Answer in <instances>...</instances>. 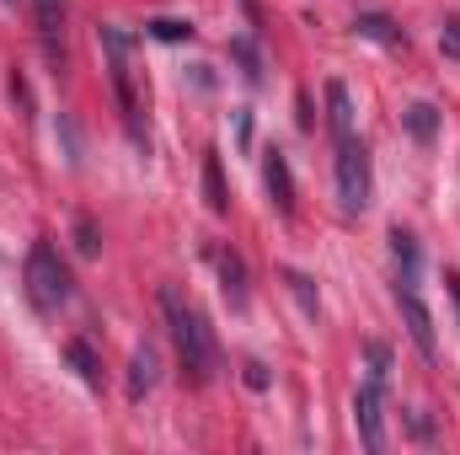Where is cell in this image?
I'll list each match as a JSON object with an SVG mask.
<instances>
[{
    "label": "cell",
    "instance_id": "cell-7",
    "mask_svg": "<svg viewBox=\"0 0 460 455\" xmlns=\"http://www.w3.org/2000/svg\"><path fill=\"white\" fill-rule=\"evenodd\" d=\"M262 188H268L279 215H295V177H289L284 150H262Z\"/></svg>",
    "mask_w": 460,
    "mask_h": 455
},
{
    "label": "cell",
    "instance_id": "cell-20",
    "mask_svg": "<svg viewBox=\"0 0 460 455\" xmlns=\"http://www.w3.org/2000/svg\"><path fill=\"white\" fill-rule=\"evenodd\" d=\"M391 375V353H385V343H369V380H385Z\"/></svg>",
    "mask_w": 460,
    "mask_h": 455
},
{
    "label": "cell",
    "instance_id": "cell-11",
    "mask_svg": "<svg viewBox=\"0 0 460 455\" xmlns=\"http://www.w3.org/2000/svg\"><path fill=\"white\" fill-rule=\"evenodd\" d=\"M327 118H332V134L338 139H353V97H348L343 81L327 86Z\"/></svg>",
    "mask_w": 460,
    "mask_h": 455
},
{
    "label": "cell",
    "instance_id": "cell-2",
    "mask_svg": "<svg viewBox=\"0 0 460 455\" xmlns=\"http://www.w3.org/2000/svg\"><path fill=\"white\" fill-rule=\"evenodd\" d=\"M97 38H102V54H108V81H113L118 108H123V123H128L134 145H145V123H139L145 103H139V92H134V43H128L123 27H102Z\"/></svg>",
    "mask_w": 460,
    "mask_h": 455
},
{
    "label": "cell",
    "instance_id": "cell-12",
    "mask_svg": "<svg viewBox=\"0 0 460 455\" xmlns=\"http://www.w3.org/2000/svg\"><path fill=\"white\" fill-rule=\"evenodd\" d=\"M220 290H226V300L235 311L246 306V263L235 252H220Z\"/></svg>",
    "mask_w": 460,
    "mask_h": 455
},
{
    "label": "cell",
    "instance_id": "cell-22",
    "mask_svg": "<svg viewBox=\"0 0 460 455\" xmlns=\"http://www.w3.org/2000/svg\"><path fill=\"white\" fill-rule=\"evenodd\" d=\"M241 370H246V386H252V391H262V386H268V370H262L257 359H246Z\"/></svg>",
    "mask_w": 460,
    "mask_h": 455
},
{
    "label": "cell",
    "instance_id": "cell-23",
    "mask_svg": "<svg viewBox=\"0 0 460 455\" xmlns=\"http://www.w3.org/2000/svg\"><path fill=\"white\" fill-rule=\"evenodd\" d=\"M445 284H450V300H456V317H460V273H445Z\"/></svg>",
    "mask_w": 460,
    "mask_h": 455
},
{
    "label": "cell",
    "instance_id": "cell-16",
    "mask_svg": "<svg viewBox=\"0 0 460 455\" xmlns=\"http://www.w3.org/2000/svg\"><path fill=\"white\" fill-rule=\"evenodd\" d=\"M65 353H70V364H75V370H81V380H86V386H102V364H97V353H92V343H70V348H65Z\"/></svg>",
    "mask_w": 460,
    "mask_h": 455
},
{
    "label": "cell",
    "instance_id": "cell-6",
    "mask_svg": "<svg viewBox=\"0 0 460 455\" xmlns=\"http://www.w3.org/2000/svg\"><path fill=\"white\" fill-rule=\"evenodd\" d=\"M353 424H358V440L364 451L380 455L385 451V413H380V380H364L358 397H353Z\"/></svg>",
    "mask_w": 460,
    "mask_h": 455
},
{
    "label": "cell",
    "instance_id": "cell-5",
    "mask_svg": "<svg viewBox=\"0 0 460 455\" xmlns=\"http://www.w3.org/2000/svg\"><path fill=\"white\" fill-rule=\"evenodd\" d=\"M396 306H402V322H407V338L418 343V353L434 364L439 359V338H434V317L418 295V284H396Z\"/></svg>",
    "mask_w": 460,
    "mask_h": 455
},
{
    "label": "cell",
    "instance_id": "cell-14",
    "mask_svg": "<svg viewBox=\"0 0 460 455\" xmlns=\"http://www.w3.org/2000/svg\"><path fill=\"white\" fill-rule=\"evenodd\" d=\"M402 123H407V134H412L418 145H434V134H439V113H434L429 103H412V108L402 113Z\"/></svg>",
    "mask_w": 460,
    "mask_h": 455
},
{
    "label": "cell",
    "instance_id": "cell-8",
    "mask_svg": "<svg viewBox=\"0 0 460 455\" xmlns=\"http://www.w3.org/2000/svg\"><path fill=\"white\" fill-rule=\"evenodd\" d=\"M391 263H396V284H418L423 257H418V241L407 230H391Z\"/></svg>",
    "mask_w": 460,
    "mask_h": 455
},
{
    "label": "cell",
    "instance_id": "cell-3",
    "mask_svg": "<svg viewBox=\"0 0 460 455\" xmlns=\"http://www.w3.org/2000/svg\"><path fill=\"white\" fill-rule=\"evenodd\" d=\"M27 295H32L38 311H59L70 300V268L59 263V252L49 241H38L27 252Z\"/></svg>",
    "mask_w": 460,
    "mask_h": 455
},
{
    "label": "cell",
    "instance_id": "cell-10",
    "mask_svg": "<svg viewBox=\"0 0 460 455\" xmlns=\"http://www.w3.org/2000/svg\"><path fill=\"white\" fill-rule=\"evenodd\" d=\"M155 375H161V370H155V348H150V343L134 348V353H128V402H139V397L155 386Z\"/></svg>",
    "mask_w": 460,
    "mask_h": 455
},
{
    "label": "cell",
    "instance_id": "cell-18",
    "mask_svg": "<svg viewBox=\"0 0 460 455\" xmlns=\"http://www.w3.org/2000/svg\"><path fill=\"white\" fill-rule=\"evenodd\" d=\"M284 284H289V290H295V295H300V306H305V311H311V317H316V306H322V300H316V284H311V279H305V273H295V268H289V273H284Z\"/></svg>",
    "mask_w": 460,
    "mask_h": 455
},
{
    "label": "cell",
    "instance_id": "cell-4",
    "mask_svg": "<svg viewBox=\"0 0 460 455\" xmlns=\"http://www.w3.org/2000/svg\"><path fill=\"white\" fill-rule=\"evenodd\" d=\"M369 193H375V177H369V150L364 139H338V204L343 215H364L369 210Z\"/></svg>",
    "mask_w": 460,
    "mask_h": 455
},
{
    "label": "cell",
    "instance_id": "cell-9",
    "mask_svg": "<svg viewBox=\"0 0 460 455\" xmlns=\"http://www.w3.org/2000/svg\"><path fill=\"white\" fill-rule=\"evenodd\" d=\"M65 11H70V0H32V16H38V32H43L49 54H59V38H65Z\"/></svg>",
    "mask_w": 460,
    "mask_h": 455
},
{
    "label": "cell",
    "instance_id": "cell-15",
    "mask_svg": "<svg viewBox=\"0 0 460 455\" xmlns=\"http://www.w3.org/2000/svg\"><path fill=\"white\" fill-rule=\"evenodd\" d=\"M204 199H209V210H215V215H230L226 177H220V156H215V150L204 156Z\"/></svg>",
    "mask_w": 460,
    "mask_h": 455
},
{
    "label": "cell",
    "instance_id": "cell-1",
    "mask_svg": "<svg viewBox=\"0 0 460 455\" xmlns=\"http://www.w3.org/2000/svg\"><path fill=\"white\" fill-rule=\"evenodd\" d=\"M161 317H166V333H172V343H177L182 375H188L193 386H209V380H215L220 353H215V338H209L204 317H199V311H193L177 290H161Z\"/></svg>",
    "mask_w": 460,
    "mask_h": 455
},
{
    "label": "cell",
    "instance_id": "cell-19",
    "mask_svg": "<svg viewBox=\"0 0 460 455\" xmlns=\"http://www.w3.org/2000/svg\"><path fill=\"white\" fill-rule=\"evenodd\" d=\"M75 246H81V257H97V246H102V241H97V226H92L86 215L75 220Z\"/></svg>",
    "mask_w": 460,
    "mask_h": 455
},
{
    "label": "cell",
    "instance_id": "cell-17",
    "mask_svg": "<svg viewBox=\"0 0 460 455\" xmlns=\"http://www.w3.org/2000/svg\"><path fill=\"white\" fill-rule=\"evenodd\" d=\"M145 32H150V38H161V43H188V38H193V22H177V16H155Z\"/></svg>",
    "mask_w": 460,
    "mask_h": 455
},
{
    "label": "cell",
    "instance_id": "cell-21",
    "mask_svg": "<svg viewBox=\"0 0 460 455\" xmlns=\"http://www.w3.org/2000/svg\"><path fill=\"white\" fill-rule=\"evenodd\" d=\"M439 49H445L450 59H460V16H450V22H445V32H439Z\"/></svg>",
    "mask_w": 460,
    "mask_h": 455
},
{
    "label": "cell",
    "instance_id": "cell-13",
    "mask_svg": "<svg viewBox=\"0 0 460 455\" xmlns=\"http://www.w3.org/2000/svg\"><path fill=\"white\" fill-rule=\"evenodd\" d=\"M353 32H358V38H375V43H385V49H402V43H407V38H402V27H396L391 16H358V22H353Z\"/></svg>",
    "mask_w": 460,
    "mask_h": 455
}]
</instances>
